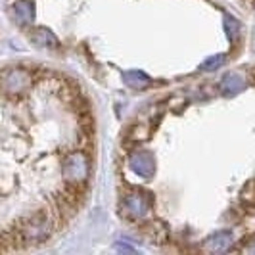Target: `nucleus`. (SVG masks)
<instances>
[{
	"label": "nucleus",
	"mask_w": 255,
	"mask_h": 255,
	"mask_svg": "<svg viewBox=\"0 0 255 255\" xmlns=\"http://www.w3.org/2000/svg\"><path fill=\"white\" fill-rule=\"evenodd\" d=\"M250 252H254V254H255V246H254V248H250Z\"/></svg>",
	"instance_id": "11"
},
{
	"label": "nucleus",
	"mask_w": 255,
	"mask_h": 255,
	"mask_svg": "<svg viewBox=\"0 0 255 255\" xmlns=\"http://www.w3.org/2000/svg\"><path fill=\"white\" fill-rule=\"evenodd\" d=\"M225 33H227V37H229V40L232 44L236 42V38L240 37V25H238V21H236L234 17H230V15H225Z\"/></svg>",
	"instance_id": "9"
},
{
	"label": "nucleus",
	"mask_w": 255,
	"mask_h": 255,
	"mask_svg": "<svg viewBox=\"0 0 255 255\" xmlns=\"http://www.w3.org/2000/svg\"><path fill=\"white\" fill-rule=\"evenodd\" d=\"M223 64H225V54H217V56H211L209 60H205L200 69L202 71H215Z\"/></svg>",
	"instance_id": "10"
},
{
	"label": "nucleus",
	"mask_w": 255,
	"mask_h": 255,
	"mask_svg": "<svg viewBox=\"0 0 255 255\" xmlns=\"http://www.w3.org/2000/svg\"><path fill=\"white\" fill-rule=\"evenodd\" d=\"M130 169L142 179H150L155 173L153 157L148 152H134L130 155Z\"/></svg>",
	"instance_id": "3"
},
{
	"label": "nucleus",
	"mask_w": 255,
	"mask_h": 255,
	"mask_svg": "<svg viewBox=\"0 0 255 255\" xmlns=\"http://www.w3.org/2000/svg\"><path fill=\"white\" fill-rule=\"evenodd\" d=\"M90 157L83 148L71 152L62 163V177L67 182H77V184H87V179L90 175Z\"/></svg>",
	"instance_id": "1"
},
{
	"label": "nucleus",
	"mask_w": 255,
	"mask_h": 255,
	"mask_svg": "<svg viewBox=\"0 0 255 255\" xmlns=\"http://www.w3.org/2000/svg\"><path fill=\"white\" fill-rule=\"evenodd\" d=\"M13 17L19 25H29L35 17V6L31 0H19L15 6H13Z\"/></svg>",
	"instance_id": "4"
},
{
	"label": "nucleus",
	"mask_w": 255,
	"mask_h": 255,
	"mask_svg": "<svg viewBox=\"0 0 255 255\" xmlns=\"http://www.w3.org/2000/svg\"><path fill=\"white\" fill-rule=\"evenodd\" d=\"M221 85H223V92H225L227 96H234V94H238V92L246 87L244 79L238 75V73H227L225 79L221 81Z\"/></svg>",
	"instance_id": "7"
},
{
	"label": "nucleus",
	"mask_w": 255,
	"mask_h": 255,
	"mask_svg": "<svg viewBox=\"0 0 255 255\" xmlns=\"http://www.w3.org/2000/svg\"><path fill=\"white\" fill-rule=\"evenodd\" d=\"M33 38H35V42H37V44H42V46H50V48L58 46V38L54 37L48 29H44V27L37 29V31H35V35H33Z\"/></svg>",
	"instance_id": "8"
},
{
	"label": "nucleus",
	"mask_w": 255,
	"mask_h": 255,
	"mask_svg": "<svg viewBox=\"0 0 255 255\" xmlns=\"http://www.w3.org/2000/svg\"><path fill=\"white\" fill-rule=\"evenodd\" d=\"M230 244H232V238H230L229 232H215V234H211L209 238H207V250H211V252H225V250H229Z\"/></svg>",
	"instance_id": "6"
},
{
	"label": "nucleus",
	"mask_w": 255,
	"mask_h": 255,
	"mask_svg": "<svg viewBox=\"0 0 255 255\" xmlns=\"http://www.w3.org/2000/svg\"><path fill=\"white\" fill-rule=\"evenodd\" d=\"M123 81H125V85L130 87V89L134 90H144L150 87V79L146 73H142V71H127V73H123Z\"/></svg>",
	"instance_id": "5"
},
{
	"label": "nucleus",
	"mask_w": 255,
	"mask_h": 255,
	"mask_svg": "<svg viewBox=\"0 0 255 255\" xmlns=\"http://www.w3.org/2000/svg\"><path fill=\"white\" fill-rule=\"evenodd\" d=\"M121 213L128 219H142L148 215V198L140 194H127L125 198H121Z\"/></svg>",
	"instance_id": "2"
}]
</instances>
